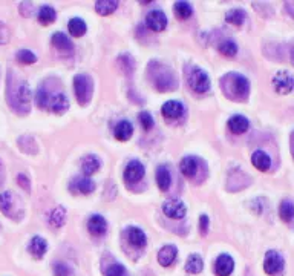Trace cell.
Segmentation results:
<instances>
[{
	"mask_svg": "<svg viewBox=\"0 0 294 276\" xmlns=\"http://www.w3.org/2000/svg\"><path fill=\"white\" fill-rule=\"evenodd\" d=\"M221 89L227 99L233 102H245L250 94V83L244 75L228 72L221 78Z\"/></svg>",
	"mask_w": 294,
	"mask_h": 276,
	"instance_id": "cell-1",
	"label": "cell"
},
{
	"mask_svg": "<svg viewBox=\"0 0 294 276\" xmlns=\"http://www.w3.org/2000/svg\"><path fill=\"white\" fill-rule=\"evenodd\" d=\"M8 102L17 114H28L31 108V90L26 81L8 83Z\"/></svg>",
	"mask_w": 294,
	"mask_h": 276,
	"instance_id": "cell-2",
	"label": "cell"
},
{
	"mask_svg": "<svg viewBox=\"0 0 294 276\" xmlns=\"http://www.w3.org/2000/svg\"><path fill=\"white\" fill-rule=\"evenodd\" d=\"M149 77L159 92H169L178 87V81L173 71L158 62H152L149 65Z\"/></svg>",
	"mask_w": 294,
	"mask_h": 276,
	"instance_id": "cell-3",
	"label": "cell"
},
{
	"mask_svg": "<svg viewBox=\"0 0 294 276\" xmlns=\"http://www.w3.org/2000/svg\"><path fill=\"white\" fill-rule=\"evenodd\" d=\"M74 90H75L77 102L81 106H86L90 102L92 92H93L92 78L89 75H86V74H77L74 77Z\"/></svg>",
	"mask_w": 294,
	"mask_h": 276,
	"instance_id": "cell-4",
	"label": "cell"
},
{
	"mask_svg": "<svg viewBox=\"0 0 294 276\" xmlns=\"http://www.w3.org/2000/svg\"><path fill=\"white\" fill-rule=\"evenodd\" d=\"M185 75H187L188 86L194 92H198V94H204V92H207L210 89V78L201 68L190 66L187 69Z\"/></svg>",
	"mask_w": 294,
	"mask_h": 276,
	"instance_id": "cell-5",
	"label": "cell"
},
{
	"mask_svg": "<svg viewBox=\"0 0 294 276\" xmlns=\"http://www.w3.org/2000/svg\"><path fill=\"white\" fill-rule=\"evenodd\" d=\"M285 267V261L282 258V255L276 250H270L265 255V261H264V270L267 274L270 276H279L282 274Z\"/></svg>",
	"mask_w": 294,
	"mask_h": 276,
	"instance_id": "cell-6",
	"label": "cell"
},
{
	"mask_svg": "<svg viewBox=\"0 0 294 276\" xmlns=\"http://www.w3.org/2000/svg\"><path fill=\"white\" fill-rule=\"evenodd\" d=\"M273 86H274L277 94L285 96V94H288V92H291V89L294 86V80L288 71H279L273 78Z\"/></svg>",
	"mask_w": 294,
	"mask_h": 276,
	"instance_id": "cell-7",
	"label": "cell"
},
{
	"mask_svg": "<svg viewBox=\"0 0 294 276\" xmlns=\"http://www.w3.org/2000/svg\"><path fill=\"white\" fill-rule=\"evenodd\" d=\"M146 25L149 29L155 31V33H159L162 29H166L167 26V17L162 11H158V10H153L147 14L146 17Z\"/></svg>",
	"mask_w": 294,
	"mask_h": 276,
	"instance_id": "cell-8",
	"label": "cell"
},
{
	"mask_svg": "<svg viewBox=\"0 0 294 276\" xmlns=\"http://www.w3.org/2000/svg\"><path fill=\"white\" fill-rule=\"evenodd\" d=\"M162 212L166 213V217L172 218V220H181L185 217V206L182 201H178V200H170V201H166L162 204Z\"/></svg>",
	"mask_w": 294,
	"mask_h": 276,
	"instance_id": "cell-9",
	"label": "cell"
},
{
	"mask_svg": "<svg viewBox=\"0 0 294 276\" xmlns=\"http://www.w3.org/2000/svg\"><path fill=\"white\" fill-rule=\"evenodd\" d=\"M235 268V261L230 255H219L215 262V271L218 276H230Z\"/></svg>",
	"mask_w": 294,
	"mask_h": 276,
	"instance_id": "cell-10",
	"label": "cell"
},
{
	"mask_svg": "<svg viewBox=\"0 0 294 276\" xmlns=\"http://www.w3.org/2000/svg\"><path fill=\"white\" fill-rule=\"evenodd\" d=\"M95 189V182L87 176H77L71 181V191L75 194H90Z\"/></svg>",
	"mask_w": 294,
	"mask_h": 276,
	"instance_id": "cell-11",
	"label": "cell"
},
{
	"mask_svg": "<svg viewBox=\"0 0 294 276\" xmlns=\"http://www.w3.org/2000/svg\"><path fill=\"white\" fill-rule=\"evenodd\" d=\"M143 176H144V166L140 161L134 160V161H130L126 166V169H124V179L127 182H137Z\"/></svg>",
	"mask_w": 294,
	"mask_h": 276,
	"instance_id": "cell-12",
	"label": "cell"
},
{
	"mask_svg": "<svg viewBox=\"0 0 294 276\" xmlns=\"http://www.w3.org/2000/svg\"><path fill=\"white\" fill-rule=\"evenodd\" d=\"M48 108L55 114H63L69 108V102L63 92H57V94H49Z\"/></svg>",
	"mask_w": 294,
	"mask_h": 276,
	"instance_id": "cell-13",
	"label": "cell"
},
{
	"mask_svg": "<svg viewBox=\"0 0 294 276\" xmlns=\"http://www.w3.org/2000/svg\"><path fill=\"white\" fill-rule=\"evenodd\" d=\"M108 229V223L102 215H92L87 221V230L90 235L93 236H102L106 233Z\"/></svg>",
	"mask_w": 294,
	"mask_h": 276,
	"instance_id": "cell-14",
	"label": "cell"
},
{
	"mask_svg": "<svg viewBox=\"0 0 294 276\" xmlns=\"http://www.w3.org/2000/svg\"><path fill=\"white\" fill-rule=\"evenodd\" d=\"M161 114L169 118V120H176V118H181L182 114H184V105L179 103V102H175V100H170L167 103L162 105V109H161Z\"/></svg>",
	"mask_w": 294,
	"mask_h": 276,
	"instance_id": "cell-15",
	"label": "cell"
},
{
	"mask_svg": "<svg viewBox=\"0 0 294 276\" xmlns=\"http://www.w3.org/2000/svg\"><path fill=\"white\" fill-rule=\"evenodd\" d=\"M51 42H52V45H54L58 51H61V52H64V54H71V52L74 51L72 42H71L69 37L64 36L63 33H55V34L52 36Z\"/></svg>",
	"mask_w": 294,
	"mask_h": 276,
	"instance_id": "cell-16",
	"label": "cell"
},
{
	"mask_svg": "<svg viewBox=\"0 0 294 276\" xmlns=\"http://www.w3.org/2000/svg\"><path fill=\"white\" fill-rule=\"evenodd\" d=\"M46 249H48V244L46 241L42 238V236H34L28 246V250L29 253L36 258V259H42L46 253Z\"/></svg>",
	"mask_w": 294,
	"mask_h": 276,
	"instance_id": "cell-17",
	"label": "cell"
},
{
	"mask_svg": "<svg viewBox=\"0 0 294 276\" xmlns=\"http://www.w3.org/2000/svg\"><path fill=\"white\" fill-rule=\"evenodd\" d=\"M176 255H178V250H176L175 246H166L158 253V262L164 267H169L175 262Z\"/></svg>",
	"mask_w": 294,
	"mask_h": 276,
	"instance_id": "cell-18",
	"label": "cell"
},
{
	"mask_svg": "<svg viewBox=\"0 0 294 276\" xmlns=\"http://www.w3.org/2000/svg\"><path fill=\"white\" fill-rule=\"evenodd\" d=\"M248 128H250V123H248L247 117H244V115H233L228 120V129L233 134H244L248 131Z\"/></svg>",
	"mask_w": 294,
	"mask_h": 276,
	"instance_id": "cell-19",
	"label": "cell"
},
{
	"mask_svg": "<svg viewBox=\"0 0 294 276\" xmlns=\"http://www.w3.org/2000/svg\"><path fill=\"white\" fill-rule=\"evenodd\" d=\"M132 134H134V126H132V123L127 121V120L120 121V123L115 126V129H114V135H115V138L120 140V141H127V140L132 137Z\"/></svg>",
	"mask_w": 294,
	"mask_h": 276,
	"instance_id": "cell-20",
	"label": "cell"
},
{
	"mask_svg": "<svg viewBox=\"0 0 294 276\" xmlns=\"http://www.w3.org/2000/svg\"><path fill=\"white\" fill-rule=\"evenodd\" d=\"M127 239L134 247H138V249H143L147 242L144 232L138 227H129L127 229Z\"/></svg>",
	"mask_w": 294,
	"mask_h": 276,
	"instance_id": "cell-21",
	"label": "cell"
},
{
	"mask_svg": "<svg viewBox=\"0 0 294 276\" xmlns=\"http://www.w3.org/2000/svg\"><path fill=\"white\" fill-rule=\"evenodd\" d=\"M179 169H181L184 176L193 178L196 170H198V160H196L194 157H185V158H182V161L179 164Z\"/></svg>",
	"mask_w": 294,
	"mask_h": 276,
	"instance_id": "cell-22",
	"label": "cell"
},
{
	"mask_svg": "<svg viewBox=\"0 0 294 276\" xmlns=\"http://www.w3.org/2000/svg\"><path fill=\"white\" fill-rule=\"evenodd\" d=\"M251 163H253V166L256 169L262 170V172L268 170L270 166H271V160H270V157L264 150H256L253 154V157H251Z\"/></svg>",
	"mask_w": 294,
	"mask_h": 276,
	"instance_id": "cell-23",
	"label": "cell"
},
{
	"mask_svg": "<svg viewBox=\"0 0 294 276\" xmlns=\"http://www.w3.org/2000/svg\"><path fill=\"white\" fill-rule=\"evenodd\" d=\"M170 181H172V176H170V172L166 166H159L156 169V182H158V188L166 192L169 191L170 188Z\"/></svg>",
	"mask_w": 294,
	"mask_h": 276,
	"instance_id": "cell-24",
	"label": "cell"
},
{
	"mask_svg": "<svg viewBox=\"0 0 294 276\" xmlns=\"http://www.w3.org/2000/svg\"><path fill=\"white\" fill-rule=\"evenodd\" d=\"M81 169H83V173L86 176H89L100 169V160H98L95 155H86L81 161Z\"/></svg>",
	"mask_w": 294,
	"mask_h": 276,
	"instance_id": "cell-25",
	"label": "cell"
},
{
	"mask_svg": "<svg viewBox=\"0 0 294 276\" xmlns=\"http://www.w3.org/2000/svg\"><path fill=\"white\" fill-rule=\"evenodd\" d=\"M118 8V4L115 0H98L95 4V11L100 16H109Z\"/></svg>",
	"mask_w": 294,
	"mask_h": 276,
	"instance_id": "cell-26",
	"label": "cell"
},
{
	"mask_svg": "<svg viewBox=\"0 0 294 276\" xmlns=\"http://www.w3.org/2000/svg\"><path fill=\"white\" fill-rule=\"evenodd\" d=\"M203 265H204V264H203V258H201L200 255L193 253V255L188 256L187 262H185V270H187L188 273L196 274V273H201V271H203Z\"/></svg>",
	"mask_w": 294,
	"mask_h": 276,
	"instance_id": "cell-27",
	"label": "cell"
},
{
	"mask_svg": "<svg viewBox=\"0 0 294 276\" xmlns=\"http://www.w3.org/2000/svg\"><path fill=\"white\" fill-rule=\"evenodd\" d=\"M68 29H69V33L74 36V37H81V36H84V33H86V23H84V20L83 19H78V17H74V19H71L69 20V23H68Z\"/></svg>",
	"mask_w": 294,
	"mask_h": 276,
	"instance_id": "cell-28",
	"label": "cell"
},
{
	"mask_svg": "<svg viewBox=\"0 0 294 276\" xmlns=\"http://www.w3.org/2000/svg\"><path fill=\"white\" fill-rule=\"evenodd\" d=\"M245 19H247L245 11L241 10V8H233V10H230V11L227 13V16H225V20H227L228 23L235 25V26H241V25L245 22Z\"/></svg>",
	"mask_w": 294,
	"mask_h": 276,
	"instance_id": "cell-29",
	"label": "cell"
},
{
	"mask_svg": "<svg viewBox=\"0 0 294 276\" xmlns=\"http://www.w3.org/2000/svg\"><path fill=\"white\" fill-rule=\"evenodd\" d=\"M64 221H66V209L63 206H57L49 217V224L52 227H61Z\"/></svg>",
	"mask_w": 294,
	"mask_h": 276,
	"instance_id": "cell-30",
	"label": "cell"
},
{
	"mask_svg": "<svg viewBox=\"0 0 294 276\" xmlns=\"http://www.w3.org/2000/svg\"><path fill=\"white\" fill-rule=\"evenodd\" d=\"M279 215H280L282 221L291 223L294 220V204L291 201H288V200L282 201L280 207H279Z\"/></svg>",
	"mask_w": 294,
	"mask_h": 276,
	"instance_id": "cell-31",
	"label": "cell"
},
{
	"mask_svg": "<svg viewBox=\"0 0 294 276\" xmlns=\"http://www.w3.org/2000/svg\"><path fill=\"white\" fill-rule=\"evenodd\" d=\"M0 210L8 217H13V194L11 192L0 194Z\"/></svg>",
	"mask_w": 294,
	"mask_h": 276,
	"instance_id": "cell-32",
	"label": "cell"
},
{
	"mask_svg": "<svg viewBox=\"0 0 294 276\" xmlns=\"http://www.w3.org/2000/svg\"><path fill=\"white\" fill-rule=\"evenodd\" d=\"M55 20V10L51 7H42L39 11V22L42 25H49Z\"/></svg>",
	"mask_w": 294,
	"mask_h": 276,
	"instance_id": "cell-33",
	"label": "cell"
},
{
	"mask_svg": "<svg viewBox=\"0 0 294 276\" xmlns=\"http://www.w3.org/2000/svg\"><path fill=\"white\" fill-rule=\"evenodd\" d=\"M219 52L225 57H235L238 52V45L232 40H225L219 45Z\"/></svg>",
	"mask_w": 294,
	"mask_h": 276,
	"instance_id": "cell-34",
	"label": "cell"
},
{
	"mask_svg": "<svg viewBox=\"0 0 294 276\" xmlns=\"http://www.w3.org/2000/svg\"><path fill=\"white\" fill-rule=\"evenodd\" d=\"M191 7L187 4V2H178V4H175V14L179 17V19H188L190 16H191Z\"/></svg>",
	"mask_w": 294,
	"mask_h": 276,
	"instance_id": "cell-35",
	"label": "cell"
},
{
	"mask_svg": "<svg viewBox=\"0 0 294 276\" xmlns=\"http://www.w3.org/2000/svg\"><path fill=\"white\" fill-rule=\"evenodd\" d=\"M36 102H37V106L39 108H48V102H49V90L43 86L39 87L37 90V96H36Z\"/></svg>",
	"mask_w": 294,
	"mask_h": 276,
	"instance_id": "cell-36",
	"label": "cell"
},
{
	"mask_svg": "<svg viewBox=\"0 0 294 276\" xmlns=\"http://www.w3.org/2000/svg\"><path fill=\"white\" fill-rule=\"evenodd\" d=\"M16 58H17V62H20V63H23V65H31V63H36V60H37L36 54H32V52L28 51V49L19 51V52L16 54Z\"/></svg>",
	"mask_w": 294,
	"mask_h": 276,
	"instance_id": "cell-37",
	"label": "cell"
},
{
	"mask_svg": "<svg viewBox=\"0 0 294 276\" xmlns=\"http://www.w3.org/2000/svg\"><path fill=\"white\" fill-rule=\"evenodd\" d=\"M54 274L55 276H72V267L64 262L54 264Z\"/></svg>",
	"mask_w": 294,
	"mask_h": 276,
	"instance_id": "cell-38",
	"label": "cell"
},
{
	"mask_svg": "<svg viewBox=\"0 0 294 276\" xmlns=\"http://www.w3.org/2000/svg\"><path fill=\"white\" fill-rule=\"evenodd\" d=\"M106 276H124L126 274V268L121 264H112L105 270Z\"/></svg>",
	"mask_w": 294,
	"mask_h": 276,
	"instance_id": "cell-39",
	"label": "cell"
},
{
	"mask_svg": "<svg viewBox=\"0 0 294 276\" xmlns=\"http://www.w3.org/2000/svg\"><path fill=\"white\" fill-rule=\"evenodd\" d=\"M138 120H140L141 126H143L146 131L152 129V126H153V118H152V115H150L149 112H140V114H138Z\"/></svg>",
	"mask_w": 294,
	"mask_h": 276,
	"instance_id": "cell-40",
	"label": "cell"
},
{
	"mask_svg": "<svg viewBox=\"0 0 294 276\" xmlns=\"http://www.w3.org/2000/svg\"><path fill=\"white\" fill-rule=\"evenodd\" d=\"M8 40H10V29L4 22H0V45H5Z\"/></svg>",
	"mask_w": 294,
	"mask_h": 276,
	"instance_id": "cell-41",
	"label": "cell"
},
{
	"mask_svg": "<svg viewBox=\"0 0 294 276\" xmlns=\"http://www.w3.org/2000/svg\"><path fill=\"white\" fill-rule=\"evenodd\" d=\"M200 232L204 236L209 232V217L207 215H201V218H200Z\"/></svg>",
	"mask_w": 294,
	"mask_h": 276,
	"instance_id": "cell-42",
	"label": "cell"
},
{
	"mask_svg": "<svg viewBox=\"0 0 294 276\" xmlns=\"http://www.w3.org/2000/svg\"><path fill=\"white\" fill-rule=\"evenodd\" d=\"M17 181H19V184H20L22 188H25L26 191L29 189V182H28V178H26L23 173H20V175L17 176Z\"/></svg>",
	"mask_w": 294,
	"mask_h": 276,
	"instance_id": "cell-43",
	"label": "cell"
},
{
	"mask_svg": "<svg viewBox=\"0 0 294 276\" xmlns=\"http://www.w3.org/2000/svg\"><path fill=\"white\" fill-rule=\"evenodd\" d=\"M289 54H291V63L294 65V42L291 43V51H289Z\"/></svg>",
	"mask_w": 294,
	"mask_h": 276,
	"instance_id": "cell-44",
	"label": "cell"
}]
</instances>
